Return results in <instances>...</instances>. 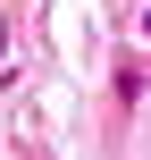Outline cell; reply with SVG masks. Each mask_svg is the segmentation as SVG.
Instances as JSON below:
<instances>
[{
  "label": "cell",
  "instance_id": "cell-1",
  "mask_svg": "<svg viewBox=\"0 0 151 160\" xmlns=\"http://www.w3.org/2000/svg\"><path fill=\"white\" fill-rule=\"evenodd\" d=\"M143 42H151V8H143Z\"/></svg>",
  "mask_w": 151,
  "mask_h": 160
}]
</instances>
